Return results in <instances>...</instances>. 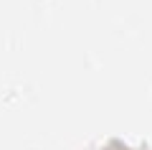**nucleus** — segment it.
I'll use <instances>...</instances> for the list:
<instances>
[]
</instances>
